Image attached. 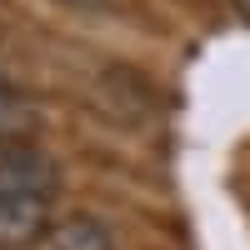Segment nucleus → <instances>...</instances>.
<instances>
[{
	"instance_id": "nucleus-2",
	"label": "nucleus",
	"mask_w": 250,
	"mask_h": 250,
	"mask_svg": "<svg viewBox=\"0 0 250 250\" xmlns=\"http://www.w3.org/2000/svg\"><path fill=\"white\" fill-rule=\"evenodd\" d=\"M45 125V110L30 95L0 85V145H30V135Z\"/></svg>"
},
{
	"instance_id": "nucleus-3",
	"label": "nucleus",
	"mask_w": 250,
	"mask_h": 250,
	"mask_svg": "<svg viewBox=\"0 0 250 250\" xmlns=\"http://www.w3.org/2000/svg\"><path fill=\"white\" fill-rule=\"evenodd\" d=\"M45 245H50V250H115V235H110L95 215H70V220L50 225Z\"/></svg>"
},
{
	"instance_id": "nucleus-4",
	"label": "nucleus",
	"mask_w": 250,
	"mask_h": 250,
	"mask_svg": "<svg viewBox=\"0 0 250 250\" xmlns=\"http://www.w3.org/2000/svg\"><path fill=\"white\" fill-rule=\"evenodd\" d=\"M75 5H105V0H75Z\"/></svg>"
},
{
	"instance_id": "nucleus-1",
	"label": "nucleus",
	"mask_w": 250,
	"mask_h": 250,
	"mask_svg": "<svg viewBox=\"0 0 250 250\" xmlns=\"http://www.w3.org/2000/svg\"><path fill=\"white\" fill-rule=\"evenodd\" d=\"M55 185H60V170L45 150H35V145H0V195L50 200Z\"/></svg>"
}]
</instances>
